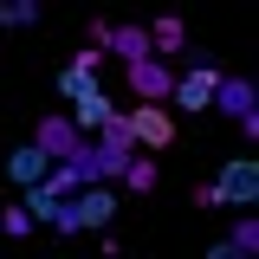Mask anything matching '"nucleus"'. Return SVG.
Segmentation results:
<instances>
[{
    "label": "nucleus",
    "instance_id": "39448f33",
    "mask_svg": "<svg viewBox=\"0 0 259 259\" xmlns=\"http://www.w3.org/2000/svg\"><path fill=\"white\" fill-rule=\"evenodd\" d=\"M130 136H136L143 149H168V143H175V110H168V104H136V110H130Z\"/></svg>",
    "mask_w": 259,
    "mask_h": 259
},
{
    "label": "nucleus",
    "instance_id": "9d476101",
    "mask_svg": "<svg viewBox=\"0 0 259 259\" xmlns=\"http://www.w3.org/2000/svg\"><path fill=\"white\" fill-rule=\"evenodd\" d=\"M246 253H259V221H240L233 240H214L207 246V259H246Z\"/></svg>",
    "mask_w": 259,
    "mask_h": 259
},
{
    "label": "nucleus",
    "instance_id": "6e6552de",
    "mask_svg": "<svg viewBox=\"0 0 259 259\" xmlns=\"http://www.w3.org/2000/svg\"><path fill=\"white\" fill-rule=\"evenodd\" d=\"M130 84H136L143 104H168V97H175V71H168L162 59H136L130 65Z\"/></svg>",
    "mask_w": 259,
    "mask_h": 259
},
{
    "label": "nucleus",
    "instance_id": "0eeeda50",
    "mask_svg": "<svg viewBox=\"0 0 259 259\" xmlns=\"http://www.w3.org/2000/svg\"><path fill=\"white\" fill-rule=\"evenodd\" d=\"M52 168H59V156H52V149H46L39 136H32V143H20V149L7 156V175H13L20 188H32V182H46Z\"/></svg>",
    "mask_w": 259,
    "mask_h": 259
},
{
    "label": "nucleus",
    "instance_id": "f257e3e1",
    "mask_svg": "<svg viewBox=\"0 0 259 259\" xmlns=\"http://www.w3.org/2000/svg\"><path fill=\"white\" fill-rule=\"evenodd\" d=\"M110 214H117V194L110 188H84V194H71L52 214V227L59 233H91V227H110Z\"/></svg>",
    "mask_w": 259,
    "mask_h": 259
},
{
    "label": "nucleus",
    "instance_id": "ddd939ff",
    "mask_svg": "<svg viewBox=\"0 0 259 259\" xmlns=\"http://www.w3.org/2000/svg\"><path fill=\"white\" fill-rule=\"evenodd\" d=\"M32 221H39V214H32L26 201H7V207H0V233H7V240H26Z\"/></svg>",
    "mask_w": 259,
    "mask_h": 259
},
{
    "label": "nucleus",
    "instance_id": "423d86ee",
    "mask_svg": "<svg viewBox=\"0 0 259 259\" xmlns=\"http://www.w3.org/2000/svg\"><path fill=\"white\" fill-rule=\"evenodd\" d=\"M214 110H227V117H240V130L246 136H259V97L246 78H221V91H214Z\"/></svg>",
    "mask_w": 259,
    "mask_h": 259
},
{
    "label": "nucleus",
    "instance_id": "4468645a",
    "mask_svg": "<svg viewBox=\"0 0 259 259\" xmlns=\"http://www.w3.org/2000/svg\"><path fill=\"white\" fill-rule=\"evenodd\" d=\"M32 20H39V0H7V7H0V26H32Z\"/></svg>",
    "mask_w": 259,
    "mask_h": 259
},
{
    "label": "nucleus",
    "instance_id": "f03ea898",
    "mask_svg": "<svg viewBox=\"0 0 259 259\" xmlns=\"http://www.w3.org/2000/svg\"><path fill=\"white\" fill-rule=\"evenodd\" d=\"M221 78H227V71H221L214 59H194L188 71L175 78V104H182L188 117H194V110H214V91H221Z\"/></svg>",
    "mask_w": 259,
    "mask_h": 259
},
{
    "label": "nucleus",
    "instance_id": "20e7f679",
    "mask_svg": "<svg viewBox=\"0 0 259 259\" xmlns=\"http://www.w3.org/2000/svg\"><path fill=\"white\" fill-rule=\"evenodd\" d=\"M214 201H221V207H253V201H259V162L253 156L227 162V175L214 182Z\"/></svg>",
    "mask_w": 259,
    "mask_h": 259
},
{
    "label": "nucleus",
    "instance_id": "7ed1b4c3",
    "mask_svg": "<svg viewBox=\"0 0 259 259\" xmlns=\"http://www.w3.org/2000/svg\"><path fill=\"white\" fill-rule=\"evenodd\" d=\"M130 149H136V136H130V110H117L110 123L97 130V175H123V168H130Z\"/></svg>",
    "mask_w": 259,
    "mask_h": 259
},
{
    "label": "nucleus",
    "instance_id": "f8f14e48",
    "mask_svg": "<svg viewBox=\"0 0 259 259\" xmlns=\"http://www.w3.org/2000/svg\"><path fill=\"white\" fill-rule=\"evenodd\" d=\"M110 52H117V59H130V65L149 59V32H143V26H117V32H110Z\"/></svg>",
    "mask_w": 259,
    "mask_h": 259
},
{
    "label": "nucleus",
    "instance_id": "1a4fd4ad",
    "mask_svg": "<svg viewBox=\"0 0 259 259\" xmlns=\"http://www.w3.org/2000/svg\"><path fill=\"white\" fill-rule=\"evenodd\" d=\"M188 46V26H182V13H162V20H149V59H175Z\"/></svg>",
    "mask_w": 259,
    "mask_h": 259
},
{
    "label": "nucleus",
    "instance_id": "9b49d317",
    "mask_svg": "<svg viewBox=\"0 0 259 259\" xmlns=\"http://www.w3.org/2000/svg\"><path fill=\"white\" fill-rule=\"evenodd\" d=\"M110 117H117V104H110V97H104V91H91V97H78V136H84V130H104V123H110Z\"/></svg>",
    "mask_w": 259,
    "mask_h": 259
},
{
    "label": "nucleus",
    "instance_id": "2eb2a0df",
    "mask_svg": "<svg viewBox=\"0 0 259 259\" xmlns=\"http://www.w3.org/2000/svg\"><path fill=\"white\" fill-rule=\"evenodd\" d=\"M123 175H130V194H149V188H156V162H149V156H143V162H130Z\"/></svg>",
    "mask_w": 259,
    "mask_h": 259
}]
</instances>
